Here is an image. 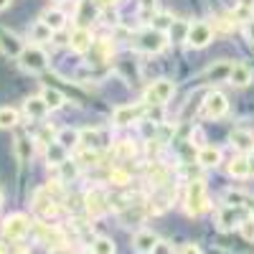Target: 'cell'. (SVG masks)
Segmentation results:
<instances>
[{
    "label": "cell",
    "mask_w": 254,
    "mask_h": 254,
    "mask_svg": "<svg viewBox=\"0 0 254 254\" xmlns=\"http://www.w3.org/2000/svg\"><path fill=\"white\" fill-rule=\"evenodd\" d=\"M186 208L190 216H201L203 211H208V193H206V183L203 181H190L188 183V193H186Z\"/></svg>",
    "instance_id": "1"
},
{
    "label": "cell",
    "mask_w": 254,
    "mask_h": 254,
    "mask_svg": "<svg viewBox=\"0 0 254 254\" xmlns=\"http://www.w3.org/2000/svg\"><path fill=\"white\" fill-rule=\"evenodd\" d=\"M20 66H23L26 71H44L49 66V54L41 49V46H26L23 51H20Z\"/></svg>",
    "instance_id": "2"
},
{
    "label": "cell",
    "mask_w": 254,
    "mask_h": 254,
    "mask_svg": "<svg viewBox=\"0 0 254 254\" xmlns=\"http://www.w3.org/2000/svg\"><path fill=\"white\" fill-rule=\"evenodd\" d=\"M31 231V221L26 214H10L3 224V234L10 239V242H20L26 239V234Z\"/></svg>",
    "instance_id": "3"
},
{
    "label": "cell",
    "mask_w": 254,
    "mask_h": 254,
    "mask_svg": "<svg viewBox=\"0 0 254 254\" xmlns=\"http://www.w3.org/2000/svg\"><path fill=\"white\" fill-rule=\"evenodd\" d=\"M165 33L163 31H158V28H147V31H142L140 36H137V41H135V46L140 49V51H145V54H158V51H163L165 49Z\"/></svg>",
    "instance_id": "4"
},
{
    "label": "cell",
    "mask_w": 254,
    "mask_h": 254,
    "mask_svg": "<svg viewBox=\"0 0 254 254\" xmlns=\"http://www.w3.org/2000/svg\"><path fill=\"white\" fill-rule=\"evenodd\" d=\"M173 92H176V84L171 79H158V81H153L150 87H147L145 102L147 104H165L168 99L173 97Z\"/></svg>",
    "instance_id": "5"
},
{
    "label": "cell",
    "mask_w": 254,
    "mask_h": 254,
    "mask_svg": "<svg viewBox=\"0 0 254 254\" xmlns=\"http://www.w3.org/2000/svg\"><path fill=\"white\" fill-rule=\"evenodd\" d=\"M211 38H214V28H211L208 23H193V26H188L186 44L190 49H206L211 44Z\"/></svg>",
    "instance_id": "6"
},
{
    "label": "cell",
    "mask_w": 254,
    "mask_h": 254,
    "mask_svg": "<svg viewBox=\"0 0 254 254\" xmlns=\"http://www.w3.org/2000/svg\"><path fill=\"white\" fill-rule=\"evenodd\" d=\"M229 112V102L221 92H208L203 97V117H211V120H219Z\"/></svg>",
    "instance_id": "7"
},
{
    "label": "cell",
    "mask_w": 254,
    "mask_h": 254,
    "mask_svg": "<svg viewBox=\"0 0 254 254\" xmlns=\"http://www.w3.org/2000/svg\"><path fill=\"white\" fill-rule=\"evenodd\" d=\"M33 208H36V214H38L41 219H54L56 211H59L56 198L49 196L46 188H38V190H36V196H33Z\"/></svg>",
    "instance_id": "8"
},
{
    "label": "cell",
    "mask_w": 254,
    "mask_h": 254,
    "mask_svg": "<svg viewBox=\"0 0 254 254\" xmlns=\"http://www.w3.org/2000/svg\"><path fill=\"white\" fill-rule=\"evenodd\" d=\"M84 203H87V211H89L92 216H102L104 211L110 208V198H107V193H104V190H99V188L89 190V193L84 196Z\"/></svg>",
    "instance_id": "9"
},
{
    "label": "cell",
    "mask_w": 254,
    "mask_h": 254,
    "mask_svg": "<svg viewBox=\"0 0 254 254\" xmlns=\"http://www.w3.org/2000/svg\"><path fill=\"white\" fill-rule=\"evenodd\" d=\"M142 112H145L142 104H122V107L115 110L112 122L115 125H132V122H137L142 117Z\"/></svg>",
    "instance_id": "10"
},
{
    "label": "cell",
    "mask_w": 254,
    "mask_h": 254,
    "mask_svg": "<svg viewBox=\"0 0 254 254\" xmlns=\"http://www.w3.org/2000/svg\"><path fill=\"white\" fill-rule=\"evenodd\" d=\"M69 46H71L74 54H87L92 49V31L84 28V26L74 28L71 36H69Z\"/></svg>",
    "instance_id": "11"
},
{
    "label": "cell",
    "mask_w": 254,
    "mask_h": 254,
    "mask_svg": "<svg viewBox=\"0 0 254 254\" xmlns=\"http://www.w3.org/2000/svg\"><path fill=\"white\" fill-rule=\"evenodd\" d=\"M252 79H254V71H252V66H247V64H234L231 71H229L231 87H249Z\"/></svg>",
    "instance_id": "12"
},
{
    "label": "cell",
    "mask_w": 254,
    "mask_h": 254,
    "mask_svg": "<svg viewBox=\"0 0 254 254\" xmlns=\"http://www.w3.org/2000/svg\"><path fill=\"white\" fill-rule=\"evenodd\" d=\"M23 41H20L15 33H8V31H0V51H3L5 56H20V51H23Z\"/></svg>",
    "instance_id": "13"
},
{
    "label": "cell",
    "mask_w": 254,
    "mask_h": 254,
    "mask_svg": "<svg viewBox=\"0 0 254 254\" xmlns=\"http://www.w3.org/2000/svg\"><path fill=\"white\" fill-rule=\"evenodd\" d=\"M135 249L140 252V254H153V249H155V244H158V237L153 234V231H147V229H140L137 234H135Z\"/></svg>",
    "instance_id": "14"
},
{
    "label": "cell",
    "mask_w": 254,
    "mask_h": 254,
    "mask_svg": "<svg viewBox=\"0 0 254 254\" xmlns=\"http://www.w3.org/2000/svg\"><path fill=\"white\" fill-rule=\"evenodd\" d=\"M23 110H26V115L31 117V120H44L46 115H49V107H46V102H44V97H28L26 99V104H23Z\"/></svg>",
    "instance_id": "15"
},
{
    "label": "cell",
    "mask_w": 254,
    "mask_h": 254,
    "mask_svg": "<svg viewBox=\"0 0 254 254\" xmlns=\"http://www.w3.org/2000/svg\"><path fill=\"white\" fill-rule=\"evenodd\" d=\"M196 160L203 168H216L221 163V150H219V147H214V145H203L201 150H198V155H196Z\"/></svg>",
    "instance_id": "16"
},
{
    "label": "cell",
    "mask_w": 254,
    "mask_h": 254,
    "mask_svg": "<svg viewBox=\"0 0 254 254\" xmlns=\"http://www.w3.org/2000/svg\"><path fill=\"white\" fill-rule=\"evenodd\" d=\"M229 176L231 178H249L252 176V163L247 155H237L229 163Z\"/></svg>",
    "instance_id": "17"
},
{
    "label": "cell",
    "mask_w": 254,
    "mask_h": 254,
    "mask_svg": "<svg viewBox=\"0 0 254 254\" xmlns=\"http://www.w3.org/2000/svg\"><path fill=\"white\" fill-rule=\"evenodd\" d=\"M231 145H234L242 155H244V153H252L254 135H252L249 130H234V132H231Z\"/></svg>",
    "instance_id": "18"
},
{
    "label": "cell",
    "mask_w": 254,
    "mask_h": 254,
    "mask_svg": "<svg viewBox=\"0 0 254 254\" xmlns=\"http://www.w3.org/2000/svg\"><path fill=\"white\" fill-rule=\"evenodd\" d=\"M13 150H15V158L20 163H28L33 158V142L26 137V135H18L15 142H13Z\"/></svg>",
    "instance_id": "19"
},
{
    "label": "cell",
    "mask_w": 254,
    "mask_h": 254,
    "mask_svg": "<svg viewBox=\"0 0 254 254\" xmlns=\"http://www.w3.org/2000/svg\"><path fill=\"white\" fill-rule=\"evenodd\" d=\"M216 224H219V229H221V231H229L231 226L237 224V208H234V206H224V208H219Z\"/></svg>",
    "instance_id": "20"
},
{
    "label": "cell",
    "mask_w": 254,
    "mask_h": 254,
    "mask_svg": "<svg viewBox=\"0 0 254 254\" xmlns=\"http://www.w3.org/2000/svg\"><path fill=\"white\" fill-rule=\"evenodd\" d=\"M41 20L56 33V31H61L64 26H66V15H64L61 10H46L44 15H41Z\"/></svg>",
    "instance_id": "21"
},
{
    "label": "cell",
    "mask_w": 254,
    "mask_h": 254,
    "mask_svg": "<svg viewBox=\"0 0 254 254\" xmlns=\"http://www.w3.org/2000/svg\"><path fill=\"white\" fill-rule=\"evenodd\" d=\"M41 97H44L49 110H59V107H64V102H66V97H64L59 89H54V87H46L44 92H41Z\"/></svg>",
    "instance_id": "22"
},
{
    "label": "cell",
    "mask_w": 254,
    "mask_h": 254,
    "mask_svg": "<svg viewBox=\"0 0 254 254\" xmlns=\"http://www.w3.org/2000/svg\"><path fill=\"white\" fill-rule=\"evenodd\" d=\"M231 66H234V64L219 61V64H214V66H208V69H206V76H208V79H214V81H221V79L229 81V71H231Z\"/></svg>",
    "instance_id": "23"
},
{
    "label": "cell",
    "mask_w": 254,
    "mask_h": 254,
    "mask_svg": "<svg viewBox=\"0 0 254 254\" xmlns=\"http://www.w3.org/2000/svg\"><path fill=\"white\" fill-rule=\"evenodd\" d=\"M99 137H102L99 130H79V145L89 147V150H97V147L102 145Z\"/></svg>",
    "instance_id": "24"
},
{
    "label": "cell",
    "mask_w": 254,
    "mask_h": 254,
    "mask_svg": "<svg viewBox=\"0 0 254 254\" xmlns=\"http://www.w3.org/2000/svg\"><path fill=\"white\" fill-rule=\"evenodd\" d=\"M56 142H61L64 147H76L79 145V130H71V127H64V130H59L56 135Z\"/></svg>",
    "instance_id": "25"
},
{
    "label": "cell",
    "mask_w": 254,
    "mask_h": 254,
    "mask_svg": "<svg viewBox=\"0 0 254 254\" xmlns=\"http://www.w3.org/2000/svg\"><path fill=\"white\" fill-rule=\"evenodd\" d=\"M56 168H59V173H61V181H74L79 176V163L76 160H69L66 158V160H61Z\"/></svg>",
    "instance_id": "26"
},
{
    "label": "cell",
    "mask_w": 254,
    "mask_h": 254,
    "mask_svg": "<svg viewBox=\"0 0 254 254\" xmlns=\"http://www.w3.org/2000/svg\"><path fill=\"white\" fill-rule=\"evenodd\" d=\"M46 158H49V163L51 165H59L61 160H66V147H64L61 142H51L49 147H46Z\"/></svg>",
    "instance_id": "27"
},
{
    "label": "cell",
    "mask_w": 254,
    "mask_h": 254,
    "mask_svg": "<svg viewBox=\"0 0 254 254\" xmlns=\"http://www.w3.org/2000/svg\"><path fill=\"white\" fill-rule=\"evenodd\" d=\"M18 125V112L13 107H0V130H10Z\"/></svg>",
    "instance_id": "28"
},
{
    "label": "cell",
    "mask_w": 254,
    "mask_h": 254,
    "mask_svg": "<svg viewBox=\"0 0 254 254\" xmlns=\"http://www.w3.org/2000/svg\"><path fill=\"white\" fill-rule=\"evenodd\" d=\"M54 31L44 23V20H36L33 28H31V41H51Z\"/></svg>",
    "instance_id": "29"
},
{
    "label": "cell",
    "mask_w": 254,
    "mask_h": 254,
    "mask_svg": "<svg viewBox=\"0 0 254 254\" xmlns=\"http://www.w3.org/2000/svg\"><path fill=\"white\" fill-rule=\"evenodd\" d=\"M92 254H115V242L107 237H97L92 242Z\"/></svg>",
    "instance_id": "30"
},
{
    "label": "cell",
    "mask_w": 254,
    "mask_h": 254,
    "mask_svg": "<svg viewBox=\"0 0 254 254\" xmlns=\"http://www.w3.org/2000/svg\"><path fill=\"white\" fill-rule=\"evenodd\" d=\"M247 201H249V196L242 193V190H234V188L226 190V203H229V206H234V208H239V206H249Z\"/></svg>",
    "instance_id": "31"
},
{
    "label": "cell",
    "mask_w": 254,
    "mask_h": 254,
    "mask_svg": "<svg viewBox=\"0 0 254 254\" xmlns=\"http://www.w3.org/2000/svg\"><path fill=\"white\" fill-rule=\"evenodd\" d=\"M76 163L79 165H97L99 163V153L97 150H89V147H84V150L76 155Z\"/></svg>",
    "instance_id": "32"
},
{
    "label": "cell",
    "mask_w": 254,
    "mask_h": 254,
    "mask_svg": "<svg viewBox=\"0 0 254 254\" xmlns=\"http://www.w3.org/2000/svg\"><path fill=\"white\" fill-rule=\"evenodd\" d=\"M239 234H242L247 242H254V216L239 221Z\"/></svg>",
    "instance_id": "33"
},
{
    "label": "cell",
    "mask_w": 254,
    "mask_h": 254,
    "mask_svg": "<svg viewBox=\"0 0 254 254\" xmlns=\"http://www.w3.org/2000/svg\"><path fill=\"white\" fill-rule=\"evenodd\" d=\"M110 183H112V186H127V183H130V173L115 168V171L110 173Z\"/></svg>",
    "instance_id": "34"
},
{
    "label": "cell",
    "mask_w": 254,
    "mask_h": 254,
    "mask_svg": "<svg viewBox=\"0 0 254 254\" xmlns=\"http://www.w3.org/2000/svg\"><path fill=\"white\" fill-rule=\"evenodd\" d=\"M171 26H173V18L163 13V15H158V18H155V26H153V28H158V31H165V28H171Z\"/></svg>",
    "instance_id": "35"
},
{
    "label": "cell",
    "mask_w": 254,
    "mask_h": 254,
    "mask_svg": "<svg viewBox=\"0 0 254 254\" xmlns=\"http://www.w3.org/2000/svg\"><path fill=\"white\" fill-rule=\"evenodd\" d=\"M171 252H173V247L168 244V242H160V239H158V244L153 249V254H171Z\"/></svg>",
    "instance_id": "36"
},
{
    "label": "cell",
    "mask_w": 254,
    "mask_h": 254,
    "mask_svg": "<svg viewBox=\"0 0 254 254\" xmlns=\"http://www.w3.org/2000/svg\"><path fill=\"white\" fill-rule=\"evenodd\" d=\"M117 150H120V155H132V145L127 142V140H122V142L117 145Z\"/></svg>",
    "instance_id": "37"
},
{
    "label": "cell",
    "mask_w": 254,
    "mask_h": 254,
    "mask_svg": "<svg viewBox=\"0 0 254 254\" xmlns=\"http://www.w3.org/2000/svg\"><path fill=\"white\" fill-rule=\"evenodd\" d=\"M244 33H247V38L254 44V18H249L247 20V26H244Z\"/></svg>",
    "instance_id": "38"
},
{
    "label": "cell",
    "mask_w": 254,
    "mask_h": 254,
    "mask_svg": "<svg viewBox=\"0 0 254 254\" xmlns=\"http://www.w3.org/2000/svg\"><path fill=\"white\" fill-rule=\"evenodd\" d=\"M92 3H94L97 8H112V5L120 3V0H92Z\"/></svg>",
    "instance_id": "39"
},
{
    "label": "cell",
    "mask_w": 254,
    "mask_h": 254,
    "mask_svg": "<svg viewBox=\"0 0 254 254\" xmlns=\"http://www.w3.org/2000/svg\"><path fill=\"white\" fill-rule=\"evenodd\" d=\"M181 254H198V247H196V244H186V247L181 249Z\"/></svg>",
    "instance_id": "40"
},
{
    "label": "cell",
    "mask_w": 254,
    "mask_h": 254,
    "mask_svg": "<svg viewBox=\"0 0 254 254\" xmlns=\"http://www.w3.org/2000/svg\"><path fill=\"white\" fill-rule=\"evenodd\" d=\"M239 8H254V0H239Z\"/></svg>",
    "instance_id": "41"
},
{
    "label": "cell",
    "mask_w": 254,
    "mask_h": 254,
    "mask_svg": "<svg viewBox=\"0 0 254 254\" xmlns=\"http://www.w3.org/2000/svg\"><path fill=\"white\" fill-rule=\"evenodd\" d=\"M8 5H10V0H0V10H5Z\"/></svg>",
    "instance_id": "42"
},
{
    "label": "cell",
    "mask_w": 254,
    "mask_h": 254,
    "mask_svg": "<svg viewBox=\"0 0 254 254\" xmlns=\"http://www.w3.org/2000/svg\"><path fill=\"white\" fill-rule=\"evenodd\" d=\"M249 163H252V173H254V147H252V155H249Z\"/></svg>",
    "instance_id": "43"
},
{
    "label": "cell",
    "mask_w": 254,
    "mask_h": 254,
    "mask_svg": "<svg viewBox=\"0 0 254 254\" xmlns=\"http://www.w3.org/2000/svg\"><path fill=\"white\" fill-rule=\"evenodd\" d=\"M74 254H92L89 249H79V252H74Z\"/></svg>",
    "instance_id": "44"
},
{
    "label": "cell",
    "mask_w": 254,
    "mask_h": 254,
    "mask_svg": "<svg viewBox=\"0 0 254 254\" xmlns=\"http://www.w3.org/2000/svg\"><path fill=\"white\" fill-rule=\"evenodd\" d=\"M0 254H8V249H5V244H0Z\"/></svg>",
    "instance_id": "45"
},
{
    "label": "cell",
    "mask_w": 254,
    "mask_h": 254,
    "mask_svg": "<svg viewBox=\"0 0 254 254\" xmlns=\"http://www.w3.org/2000/svg\"><path fill=\"white\" fill-rule=\"evenodd\" d=\"M0 203H3V193H0Z\"/></svg>",
    "instance_id": "46"
},
{
    "label": "cell",
    "mask_w": 254,
    "mask_h": 254,
    "mask_svg": "<svg viewBox=\"0 0 254 254\" xmlns=\"http://www.w3.org/2000/svg\"><path fill=\"white\" fill-rule=\"evenodd\" d=\"M56 3H64V0H56Z\"/></svg>",
    "instance_id": "47"
},
{
    "label": "cell",
    "mask_w": 254,
    "mask_h": 254,
    "mask_svg": "<svg viewBox=\"0 0 254 254\" xmlns=\"http://www.w3.org/2000/svg\"><path fill=\"white\" fill-rule=\"evenodd\" d=\"M252 10H254V8H252Z\"/></svg>",
    "instance_id": "48"
},
{
    "label": "cell",
    "mask_w": 254,
    "mask_h": 254,
    "mask_svg": "<svg viewBox=\"0 0 254 254\" xmlns=\"http://www.w3.org/2000/svg\"><path fill=\"white\" fill-rule=\"evenodd\" d=\"M252 206H254V203H252Z\"/></svg>",
    "instance_id": "49"
}]
</instances>
